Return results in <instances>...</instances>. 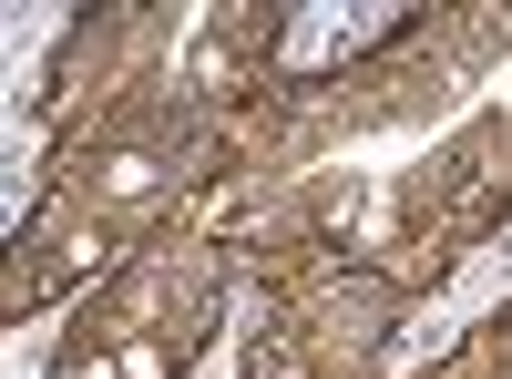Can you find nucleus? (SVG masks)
<instances>
[{"label": "nucleus", "mask_w": 512, "mask_h": 379, "mask_svg": "<svg viewBox=\"0 0 512 379\" xmlns=\"http://www.w3.org/2000/svg\"><path fill=\"white\" fill-rule=\"evenodd\" d=\"M226 298H236L226 246L164 226V236H144L123 267H103L72 298L41 379H185L205 349H216Z\"/></svg>", "instance_id": "2"}, {"label": "nucleus", "mask_w": 512, "mask_h": 379, "mask_svg": "<svg viewBox=\"0 0 512 379\" xmlns=\"http://www.w3.org/2000/svg\"><path fill=\"white\" fill-rule=\"evenodd\" d=\"M175 185H185V134L175 123L82 144L52 175V195L21 216V236L0 246V318L52 308L62 287H93V267H123L144 236H164Z\"/></svg>", "instance_id": "1"}]
</instances>
